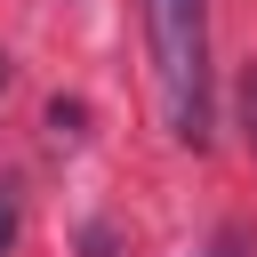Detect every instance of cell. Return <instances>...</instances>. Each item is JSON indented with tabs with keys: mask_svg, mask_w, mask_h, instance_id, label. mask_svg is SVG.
<instances>
[{
	"mask_svg": "<svg viewBox=\"0 0 257 257\" xmlns=\"http://www.w3.org/2000/svg\"><path fill=\"white\" fill-rule=\"evenodd\" d=\"M241 120H249V153H257V64H249V80H241Z\"/></svg>",
	"mask_w": 257,
	"mask_h": 257,
	"instance_id": "4",
	"label": "cell"
},
{
	"mask_svg": "<svg viewBox=\"0 0 257 257\" xmlns=\"http://www.w3.org/2000/svg\"><path fill=\"white\" fill-rule=\"evenodd\" d=\"M0 88H8V56H0Z\"/></svg>",
	"mask_w": 257,
	"mask_h": 257,
	"instance_id": "5",
	"label": "cell"
},
{
	"mask_svg": "<svg viewBox=\"0 0 257 257\" xmlns=\"http://www.w3.org/2000/svg\"><path fill=\"white\" fill-rule=\"evenodd\" d=\"M16 225H24V209H16V185L0 177V257L16 249Z\"/></svg>",
	"mask_w": 257,
	"mask_h": 257,
	"instance_id": "2",
	"label": "cell"
},
{
	"mask_svg": "<svg viewBox=\"0 0 257 257\" xmlns=\"http://www.w3.org/2000/svg\"><path fill=\"white\" fill-rule=\"evenodd\" d=\"M193 257H249V233H241V225H225V233H217L209 249H193Z\"/></svg>",
	"mask_w": 257,
	"mask_h": 257,
	"instance_id": "3",
	"label": "cell"
},
{
	"mask_svg": "<svg viewBox=\"0 0 257 257\" xmlns=\"http://www.w3.org/2000/svg\"><path fill=\"white\" fill-rule=\"evenodd\" d=\"M145 16V56H153V96L177 145H209V0H137Z\"/></svg>",
	"mask_w": 257,
	"mask_h": 257,
	"instance_id": "1",
	"label": "cell"
}]
</instances>
